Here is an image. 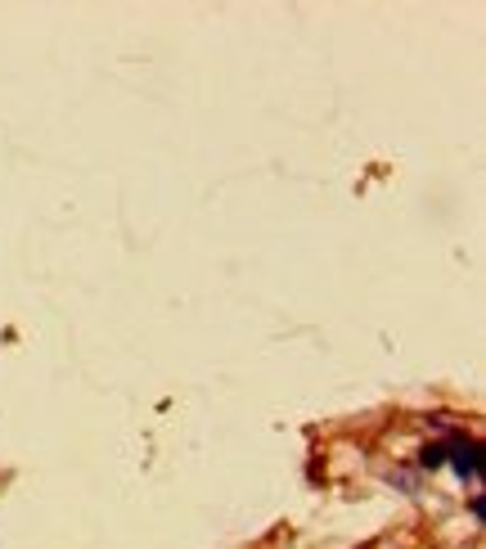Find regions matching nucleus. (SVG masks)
<instances>
[{
    "mask_svg": "<svg viewBox=\"0 0 486 549\" xmlns=\"http://www.w3.org/2000/svg\"><path fill=\"white\" fill-rule=\"evenodd\" d=\"M441 455H450V464H455L459 477H477V446L473 441H450V446H441Z\"/></svg>",
    "mask_w": 486,
    "mask_h": 549,
    "instance_id": "1",
    "label": "nucleus"
}]
</instances>
